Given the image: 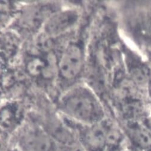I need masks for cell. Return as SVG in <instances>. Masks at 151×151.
I'll list each match as a JSON object with an SVG mask.
<instances>
[{"instance_id": "1", "label": "cell", "mask_w": 151, "mask_h": 151, "mask_svg": "<svg viewBox=\"0 0 151 151\" xmlns=\"http://www.w3.org/2000/svg\"><path fill=\"white\" fill-rule=\"evenodd\" d=\"M60 106L65 114L87 125L102 121L101 106L86 87L78 86L69 90L62 97Z\"/></svg>"}, {"instance_id": "2", "label": "cell", "mask_w": 151, "mask_h": 151, "mask_svg": "<svg viewBox=\"0 0 151 151\" xmlns=\"http://www.w3.org/2000/svg\"><path fill=\"white\" fill-rule=\"evenodd\" d=\"M83 64L84 54L81 47L75 42L69 43L59 61L60 74L65 79H73L81 72Z\"/></svg>"}, {"instance_id": "3", "label": "cell", "mask_w": 151, "mask_h": 151, "mask_svg": "<svg viewBox=\"0 0 151 151\" xmlns=\"http://www.w3.org/2000/svg\"><path fill=\"white\" fill-rule=\"evenodd\" d=\"M17 146L20 151H54V140L46 133L32 129L23 133L19 137Z\"/></svg>"}, {"instance_id": "4", "label": "cell", "mask_w": 151, "mask_h": 151, "mask_svg": "<svg viewBox=\"0 0 151 151\" xmlns=\"http://www.w3.org/2000/svg\"><path fill=\"white\" fill-rule=\"evenodd\" d=\"M108 122L101 121L88 125L81 134L82 146L86 151L107 150Z\"/></svg>"}, {"instance_id": "5", "label": "cell", "mask_w": 151, "mask_h": 151, "mask_svg": "<svg viewBox=\"0 0 151 151\" xmlns=\"http://www.w3.org/2000/svg\"><path fill=\"white\" fill-rule=\"evenodd\" d=\"M78 19V14L74 10L60 12L46 21L44 31L49 36L59 35L69 30L77 23Z\"/></svg>"}, {"instance_id": "6", "label": "cell", "mask_w": 151, "mask_h": 151, "mask_svg": "<svg viewBox=\"0 0 151 151\" xmlns=\"http://www.w3.org/2000/svg\"><path fill=\"white\" fill-rule=\"evenodd\" d=\"M128 133L136 146L145 150L151 149V132L145 125L135 124L130 125Z\"/></svg>"}, {"instance_id": "7", "label": "cell", "mask_w": 151, "mask_h": 151, "mask_svg": "<svg viewBox=\"0 0 151 151\" xmlns=\"http://www.w3.org/2000/svg\"><path fill=\"white\" fill-rule=\"evenodd\" d=\"M143 31L146 37L151 39V16L145 20L143 24Z\"/></svg>"}, {"instance_id": "8", "label": "cell", "mask_w": 151, "mask_h": 151, "mask_svg": "<svg viewBox=\"0 0 151 151\" xmlns=\"http://www.w3.org/2000/svg\"><path fill=\"white\" fill-rule=\"evenodd\" d=\"M145 126L151 132V117L149 118L145 124Z\"/></svg>"}, {"instance_id": "9", "label": "cell", "mask_w": 151, "mask_h": 151, "mask_svg": "<svg viewBox=\"0 0 151 151\" xmlns=\"http://www.w3.org/2000/svg\"><path fill=\"white\" fill-rule=\"evenodd\" d=\"M111 151H127V150H125L122 148H119V149H115L114 150H111Z\"/></svg>"}, {"instance_id": "10", "label": "cell", "mask_w": 151, "mask_h": 151, "mask_svg": "<svg viewBox=\"0 0 151 151\" xmlns=\"http://www.w3.org/2000/svg\"><path fill=\"white\" fill-rule=\"evenodd\" d=\"M149 93H150V96L151 97V81L149 83Z\"/></svg>"}]
</instances>
